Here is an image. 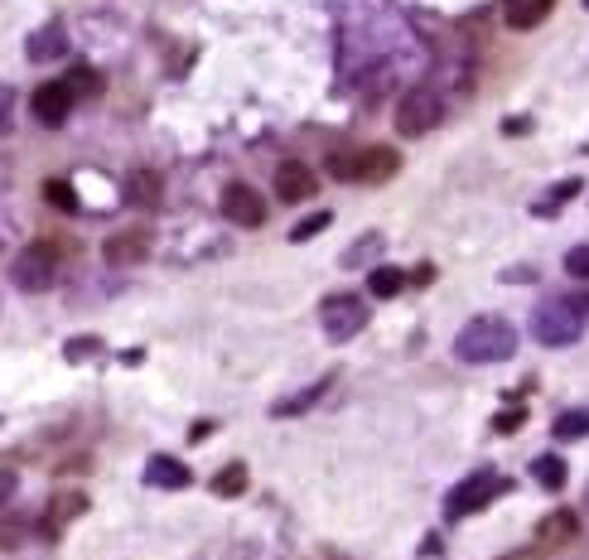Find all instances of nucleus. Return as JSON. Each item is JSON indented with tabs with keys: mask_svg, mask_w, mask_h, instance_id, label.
Listing matches in <instances>:
<instances>
[{
	"mask_svg": "<svg viewBox=\"0 0 589 560\" xmlns=\"http://www.w3.org/2000/svg\"><path fill=\"white\" fill-rule=\"evenodd\" d=\"M517 353V329L507 324L503 315H479L459 329L454 339V357L459 363H474V367H488V363H507Z\"/></svg>",
	"mask_w": 589,
	"mask_h": 560,
	"instance_id": "1",
	"label": "nucleus"
},
{
	"mask_svg": "<svg viewBox=\"0 0 589 560\" xmlns=\"http://www.w3.org/2000/svg\"><path fill=\"white\" fill-rule=\"evenodd\" d=\"M396 170H402V155L386 150V145H372V150H333L329 155V174L343 179V184H386Z\"/></svg>",
	"mask_w": 589,
	"mask_h": 560,
	"instance_id": "2",
	"label": "nucleus"
},
{
	"mask_svg": "<svg viewBox=\"0 0 589 560\" xmlns=\"http://www.w3.org/2000/svg\"><path fill=\"white\" fill-rule=\"evenodd\" d=\"M63 271V246L59 242H49V238H39V242H29L25 252L10 261V280H15L25 295H44V290H53V280H59Z\"/></svg>",
	"mask_w": 589,
	"mask_h": 560,
	"instance_id": "3",
	"label": "nucleus"
},
{
	"mask_svg": "<svg viewBox=\"0 0 589 560\" xmlns=\"http://www.w3.org/2000/svg\"><path fill=\"white\" fill-rule=\"evenodd\" d=\"M531 333H537V343H547V349H570L585 333V319H580V309H575V300L561 295V300H547V305L537 309Z\"/></svg>",
	"mask_w": 589,
	"mask_h": 560,
	"instance_id": "4",
	"label": "nucleus"
},
{
	"mask_svg": "<svg viewBox=\"0 0 589 560\" xmlns=\"http://www.w3.org/2000/svg\"><path fill=\"white\" fill-rule=\"evenodd\" d=\"M444 121V97L435 93V87H410V93L396 102V131L402 136H430Z\"/></svg>",
	"mask_w": 589,
	"mask_h": 560,
	"instance_id": "5",
	"label": "nucleus"
},
{
	"mask_svg": "<svg viewBox=\"0 0 589 560\" xmlns=\"http://www.w3.org/2000/svg\"><path fill=\"white\" fill-rule=\"evenodd\" d=\"M507 484L493 474V468H483V474H469L459 488H450V498H444V522H459V518H474L479 508L498 498Z\"/></svg>",
	"mask_w": 589,
	"mask_h": 560,
	"instance_id": "6",
	"label": "nucleus"
},
{
	"mask_svg": "<svg viewBox=\"0 0 589 560\" xmlns=\"http://www.w3.org/2000/svg\"><path fill=\"white\" fill-rule=\"evenodd\" d=\"M319 319H324L329 343H348L368 329V300L363 295H329L324 305H319Z\"/></svg>",
	"mask_w": 589,
	"mask_h": 560,
	"instance_id": "7",
	"label": "nucleus"
},
{
	"mask_svg": "<svg viewBox=\"0 0 589 560\" xmlns=\"http://www.w3.org/2000/svg\"><path fill=\"white\" fill-rule=\"evenodd\" d=\"M73 102L77 97L69 93V83H44V87H35V97H29V111H35V121L39 126H63V121L73 117Z\"/></svg>",
	"mask_w": 589,
	"mask_h": 560,
	"instance_id": "8",
	"label": "nucleus"
},
{
	"mask_svg": "<svg viewBox=\"0 0 589 560\" xmlns=\"http://www.w3.org/2000/svg\"><path fill=\"white\" fill-rule=\"evenodd\" d=\"M222 218L237 222V228H261L266 222V204L251 184H228L222 188Z\"/></svg>",
	"mask_w": 589,
	"mask_h": 560,
	"instance_id": "9",
	"label": "nucleus"
},
{
	"mask_svg": "<svg viewBox=\"0 0 589 560\" xmlns=\"http://www.w3.org/2000/svg\"><path fill=\"white\" fill-rule=\"evenodd\" d=\"M83 512H87V492H77V488H59V492L49 498V508H44V536L53 541V536H59L73 518H83Z\"/></svg>",
	"mask_w": 589,
	"mask_h": 560,
	"instance_id": "10",
	"label": "nucleus"
},
{
	"mask_svg": "<svg viewBox=\"0 0 589 560\" xmlns=\"http://www.w3.org/2000/svg\"><path fill=\"white\" fill-rule=\"evenodd\" d=\"M25 53H29V63H59L63 53H69V29H63V20L39 25L35 35L25 39Z\"/></svg>",
	"mask_w": 589,
	"mask_h": 560,
	"instance_id": "11",
	"label": "nucleus"
},
{
	"mask_svg": "<svg viewBox=\"0 0 589 560\" xmlns=\"http://www.w3.org/2000/svg\"><path fill=\"white\" fill-rule=\"evenodd\" d=\"M315 188H319V179L299 160H285L281 170H275V198H281V204H305V198H315Z\"/></svg>",
	"mask_w": 589,
	"mask_h": 560,
	"instance_id": "12",
	"label": "nucleus"
},
{
	"mask_svg": "<svg viewBox=\"0 0 589 560\" xmlns=\"http://www.w3.org/2000/svg\"><path fill=\"white\" fill-rule=\"evenodd\" d=\"M188 484H194V474H188L184 459H174V454H150L146 459V488L174 492V488H188Z\"/></svg>",
	"mask_w": 589,
	"mask_h": 560,
	"instance_id": "13",
	"label": "nucleus"
},
{
	"mask_svg": "<svg viewBox=\"0 0 589 560\" xmlns=\"http://www.w3.org/2000/svg\"><path fill=\"white\" fill-rule=\"evenodd\" d=\"M555 10V0H503V20L513 29H537L547 25V15Z\"/></svg>",
	"mask_w": 589,
	"mask_h": 560,
	"instance_id": "14",
	"label": "nucleus"
},
{
	"mask_svg": "<svg viewBox=\"0 0 589 560\" xmlns=\"http://www.w3.org/2000/svg\"><path fill=\"white\" fill-rule=\"evenodd\" d=\"M575 532H580V522H575V512L565 508V512H551V518H541L537 541H541V546H570Z\"/></svg>",
	"mask_w": 589,
	"mask_h": 560,
	"instance_id": "15",
	"label": "nucleus"
},
{
	"mask_svg": "<svg viewBox=\"0 0 589 560\" xmlns=\"http://www.w3.org/2000/svg\"><path fill=\"white\" fill-rule=\"evenodd\" d=\"M333 387V377H319V382L315 387H305V391H295V397H285V401H275V411H271V416H281V421H291V416H299V411H305V406H315V401L319 397H324V391Z\"/></svg>",
	"mask_w": 589,
	"mask_h": 560,
	"instance_id": "16",
	"label": "nucleus"
},
{
	"mask_svg": "<svg viewBox=\"0 0 589 560\" xmlns=\"http://www.w3.org/2000/svg\"><path fill=\"white\" fill-rule=\"evenodd\" d=\"M126 198L136 208H155L160 204V174H150V170H136L126 179Z\"/></svg>",
	"mask_w": 589,
	"mask_h": 560,
	"instance_id": "17",
	"label": "nucleus"
},
{
	"mask_svg": "<svg viewBox=\"0 0 589 560\" xmlns=\"http://www.w3.org/2000/svg\"><path fill=\"white\" fill-rule=\"evenodd\" d=\"M146 252H150L146 232H121V238L107 242V261H140Z\"/></svg>",
	"mask_w": 589,
	"mask_h": 560,
	"instance_id": "18",
	"label": "nucleus"
},
{
	"mask_svg": "<svg viewBox=\"0 0 589 560\" xmlns=\"http://www.w3.org/2000/svg\"><path fill=\"white\" fill-rule=\"evenodd\" d=\"M368 290H372L377 300L402 295V290H406V271H396V266H377V271L368 276Z\"/></svg>",
	"mask_w": 589,
	"mask_h": 560,
	"instance_id": "19",
	"label": "nucleus"
},
{
	"mask_svg": "<svg viewBox=\"0 0 589 560\" xmlns=\"http://www.w3.org/2000/svg\"><path fill=\"white\" fill-rule=\"evenodd\" d=\"M531 474H537V484L547 492H561L565 488V459L561 454H541L537 464H531Z\"/></svg>",
	"mask_w": 589,
	"mask_h": 560,
	"instance_id": "20",
	"label": "nucleus"
},
{
	"mask_svg": "<svg viewBox=\"0 0 589 560\" xmlns=\"http://www.w3.org/2000/svg\"><path fill=\"white\" fill-rule=\"evenodd\" d=\"M242 488H247V464H228L213 474V492L218 498H242Z\"/></svg>",
	"mask_w": 589,
	"mask_h": 560,
	"instance_id": "21",
	"label": "nucleus"
},
{
	"mask_svg": "<svg viewBox=\"0 0 589 560\" xmlns=\"http://www.w3.org/2000/svg\"><path fill=\"white\" fill-rule=\"evenodd\" d=\"M25 536H29L25 518H0V551H20V546H25Z\"/></svg>",
	"mask_w": 589,
	"mask_h": 560,
	"instance_id": "22",
	"label": "nucleus"
},
{
	"mask_svg": "<svg viewBox=\"0 0 589 560\" xmlns=\"http://www.w3.org/2000/svg\"><path fill=\"white\" fill-rule=\"evenodd\" d=\"M63 83H69L73 97H97V93H102V77H97L93 69H73L69 77H63Z\"/></svg>",
	"mask_w": 589,
	"mask_h": 560,
	"instance_id": "23",
	"label": "nucleus"
},
{
	"mask_svg": "<svg viewBox=\"0 0 589 560\" xmlns=\"http://www.w3.org/2000/svg\"><path fill=\"white\" fill-rule=\"evenodd\" d=\"M575 194H580V179H565V184H555V188H551V194H547V198H541V208H537V212H541V218H551V212H555V208H561V204H565V198H575Z\"/></svg>",
	"mask_w": 589,
	"mask_h": 560,
	"instance_id": "24",
	"label": "nucleus"
},
{
	"mask_svg": "<svg viewBox=\"0 0 589 560\" xmlns=\"http://www.w3.org/2000/svg\"><path fill=\"white\" fill-rule=\"evenodd\" d=\"M333 222V212H309L305 222H295L291 228V242H309V238H319V232H324Z\"/></svg>",
	"mask_w": 589,
	"mask_h": 560,
	"instance_id": "25",
	"label": "nucleus"
},
{
	"mask_svg": "<svg viewBox=\"0 0 589 560\" xmlns=\"http://www.w3.org/2000/svg\"><path fill=\"white\" fill-rule=\"evenodd\" d=\"M565 276L589 280V242H580V246H570V252H565Z\"/></svg>",
	"mask_w": 589,
	"mask_h": 560,
	"instance_id": "26",
	"label": "nucleus"
},
{
	"mask_svg": "<svg viewBox=\"0 0 589 560\" xmlns=\"http://www.w3.org/2000/svg\"><path fill=\"white\" fill-rule=\"evenodd\" d=\"M44 194H49V204H53V208L77 212V194H73L69 184H59V179H49V184H44Z\"/></svg>",
	"mask_w": 589,
	"mask_h": 560,
	"instance_id": "27",
	"label": "nucleus"
},
{
	"mask_svg": "<svg viewBox=\"0 0 589 560\" xmlns=\"http://www.w3.org/2000/svg\"><path fill=\"white\" fill-rule=\"evenodd\" d=\"M551 430H555V440H575V435L589 430V411H585V416H561Z\"/></svg>",
	"mask_w": 589,
	"mask_h": 560,
	"instance_id": "28",
	"label": "nucleus"
},
{
	"mask_svg": "<svg viewBox=\"0 0 589 560\" xmlns=\"http://www.w3.org/2000/svg\"><path fill=\"white\" fill-rule=\"evenodd\" d=\"M377 246H382V238H377V232H368V238H358V246H353V252L343 256V266H363V261H368V252H377Z\"/></svg>",
	"mask_w": 589,
	"mask_h": 560,
	"instance_id": "29",
	"label": "nucleus"
},
{
	"mask_svg": "<svg viewBox=\"0 0 589 560\" xmlns=\"http://www.w3.org/2000/svg\"><path fill=\"white\" fill-rule=\"evenodd\" d=\"M10 117H15V93H10V83H0V136L10 131Z\"/></svg>",
	"mask_w": 589,
	"mask_h": 560,
	"instance_id": "30",
	"label": "nucleus"
},
{
	"mask_svg": "<svg viewBox=\"0 0 589 560\" xmlns=\"http://www.w3.org/2000/svg\"><path fill=\"white\" fill-rule=\"evenodd\" d=\"M15 488H20L15 468H0V508H5V502H10V498H15Z\"/></svg>",
	"mask_w": 589,
	"mask_h": 560,
	"instance_id": "31",
	"label": "nucleus"
},
{
	"mask_svg": "<svg viewBox=\"0 0 589 560\" xmlns=\"http://www.w3.org/2000/svg\"><path fill=\"white\" fill-rule=\"evenodd\" d=\"M521 421H527V411H503V416H498V430L507 435V430H517Z\"/></svg>",
	"mask_w": 589,
	"mask_h": 560,
	"instance_id": "32",
	"label": "nucleus"
},
{
	"mask_svg": "<svg viewBox=\"0 0 589 560\" xmlns=\"http://www.w3.org/2000/svg\"><path fill=\"white\" fill-rule=\"evenodd\" d=\"M93 349H97L93 339H77V343H69V349H63V353H69V357H87V353H93Z\"/></svg>",
	"mask_w": 589,
	"mask_h": 560,
	"instance_id": "33",
	"label": "nucleus"
},
{
	"mask_svg": "<svg viewBox=\"0 0 589 560\" xmlns=\"http://www.w3.org/2000/svg\"><path fill=\"white\" fill-rule=\"evenodd\" d=\"M575 300V309H580V319L589 324V290H585V295H570Z\"/></svg>",
	"mask_w": 589,
	"mask_h": 560,
	"instance_id": "34",
	"label": "nucleus"
},
{
	"mask_svg": "<svg viewBox=\"0 0 589 560\" xmlns=\"http://www.w3.org/2000/svg\"><path fill=\"white\" fill-rule=\"evenodd\" d=\"M503 560H541V551H513V556H503Z\"/></svg>",
	"mask_w": 589,
	"mask_h": 560,
	"instance_id": "35",
	"label": "nucleus"
},
{
	"mask_svg": "<svg viewBox=\"0 0 589 560\" xmlns=\"http://www.w3.org/2000/svg\"><path fill=\"white\" fill-rule=\"evenodd\" d=\"M585 10H589V0H585Z\"/></svg>",
	"mask_w": 589,
	"mask_h": 560,
	"instance_id": "36",
	"label": "nucleus"
}]
</instances>
